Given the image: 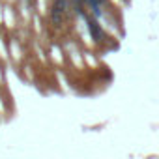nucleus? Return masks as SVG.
I'll list each match as a JSON object with an SVG mask.
<instances>
[{
	"label": "nucleus",
	"mask_w": 159,
	"mask_h": 159,
	"mask_svg": "<svg viewBox=\"0 0 159 159\" xmlns=\"http://www.w3.org/2000/svg\"><path fill=\"white\" fill-rule=\"evenodd\" d=\"M88 26H90V30H92L94 39H97V41L103 39V32H101V28H99V25H97L96 21H88Z\"/></svg>",
	"instance_id": "f257e3e1"
},
{
	"label": "nucleus",
	"mask_w": 159,
	"mask_h": 159,
	"mask_svg": "<svg viewBox=\"0 0 159 159\" xmlns=\"http://www.w3.org/2000/svg\"><path fill=\"white\" fill-rule=\"evenodd\" d=\"M101 2H105V0H101Z\"/></svg>",
	"instance_id": "20e7f679"
},
{
	"label": "nucleus",
	"mask_w": 159,
	"mask_h": 159,
	"mask_svg": "<svg viewBox=\"0 0 159 159\" xmlns=\"http://www.w3.org/2000/svg\"><path fill=\"white\" fill-rule=\"evenodd\" d=\"M54 6H56L58 10H62V11L66 10V2H64V0H54Z\"/></svg>",
	"instance_id": "7ed1b4c3"
},
{
	"label": "nucleus",
	"mask_w": 159,
	"mask_h": 159,
	"mask_svg": "<svg viewBox=\"0 0 159 159\" xmlns=\"http://www.w3.org/2000/svg\"><path fill=\"white\" fill-rule=\"evenodd\" d=\"M51 17H53V21H54V25H60V22H62V10H58V8L54 6Z\"/></svg>",
	"instance_id": "f03ea898"
}]
</instances>
